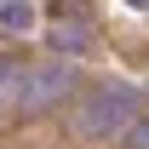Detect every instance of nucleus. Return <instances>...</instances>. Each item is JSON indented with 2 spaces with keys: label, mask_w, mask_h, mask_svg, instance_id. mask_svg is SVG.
I'll return each instance as SVG.
<instances>
[{
  "label": "nucleus",
  "mask_w": 149,
  "mask_h": 149,
  "mask_svg": "<svg viewBox=\"0 0 149 149\" xmlns=\"http://www.w3.org/2000/svg\"><path fill=\"white\" fill-rule=\"evenodd\" d=\"M69 86H74L69 63H35V69L6 63V103H17V109H52L57 97H69Z\"/></svg>",
  "instance_id": "f257e3e1"
},
{
  "label": "nucleus",
  "mask_w": 149,
  "mask_h": 149,
  "mask_svg": "<svg viewBox=\"0 0 149 149\" xmlns=\"http://www.w3.org/2000/svg\"><path fill=\"white\" fill-rule=\"evenodd\" d=\"M132 120H138V97H132L126 86H103V92H92L86 103H80V115H74L80 138H126Z\"/></svg>",
  "instance_id": "f03ea898"
},
{
  "label": "nucleus",
  "mask_w": 149,
  "mask_h": 149,
  "mask_svg": "<svg viewBox=\"0 0 149 149\" xmlns=\"http://www.w3.org/2000/svg\"><path fill=\"white\" fill-rule=\"evenodd\" d=\"M0 23H6V35H23V29L35 23V6H29V0H6V6H0Z\"/></svg>",
  "instance_id": "7ed1b4c3"
},
{
  "label": "nucleus",
  "mask_w": 149,
  "mask_h": 149,
  "mask_svg": "<svg viewBox=\"0 0 149 149\" xmlns=\"http://www.w3.org/2000/svg\"><path fill=\"white\" fill-rule=\"evenodd\" d=\"M126 143H132V149H149V120H143V115L132 120V132H126Z\"/></svg>",
  "instance_id": "20e7f679"
},
{
  "label": "nucleus",
  "mask_w": 149,
  "mask_h": 149,
  "mask_svg": "<svg viewBox=\"0 0 149 149\" xmlns=\"http://www.w3.org/2000/svg\"><path fill=\"white\" fill-rule=\"evenodd\" d=\"M52 40H63L69 52H80V46H86V35H80V29H52Z\"/></svg>",
  "instance_id": "39448f33"
},
{
  "label": "nucleus",
  "mask_w": 149,
  "mask_h": 149,
  "mask_svg": "<svg viewBox=\"0 0 149 149\" xmlns=\"http://www.w3.org/2000/svg\"><path fill=\"white\" fill-rule=\"evenodd\" d=\"M132 6H149V0H132Z\"/></svg>",
  "instance_id": "423d86ee"
}]
</instances>
